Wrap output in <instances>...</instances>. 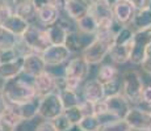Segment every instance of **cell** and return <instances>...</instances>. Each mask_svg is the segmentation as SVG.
Returning a JSON list of instances; mask_svg holds the SVG:
<instances>
[{
    "label": "cell",
    "mask_w": 151,
    "mask_h": 131,
    "mask_svg": "<svg viewBox=\"0 0 151 131\" xmlns=\"http://www.w3.org/2000/svg\"><path fill=\"white\" fill-rule=\"evenodd\" d=\"M13 14V7L7 3V0H0V25L4 24L5 20H8Z\"/></svg>",
    "instance_id": "cell-35"
},
{
    "label": "cell",
    "mask_w": 151,
    "mask_h": 131,
    "mask_svg": "<svg viewBox=\"0 0 151 131\" xmlns=\"http://www.w3.org/2000/svg\"><path fill=\"white\" fill-rule=\"evenodd\" d=\"M89 63L80 55L78 58H74L68 62V64L65 68V81H66V88L65 91H75L78 92V88L80 84L88 77L89 74Z\"/></svg>",
    "instance_id": "cell-3"
},
{
    "label": "cell",
    "mask_w": 151,
    "mask_h": 131,
    "mask_svg": "<svg viewBox=\"0 0 151 131\" xmlns=\"http://www.w3.org/2000/svg\"><path fill=\"white\" fill-rule=\"evenodd\" d=\"M40 102H41V97H34L33 100L28 101L25 104L19 105V110L20 114L24 121H32L33 118H36L38 115V110H40Z\"/></svg>",
    "instance_id": "cell-23"
},
{
    "label": "cell",
    "mask_w": 151,
    "mask_h": 131,
    "mask_svg": "<svg viewBox=\"0 0 151 131\" xmlns=\"http://www.w3.org/2000/svg\"><path fill=\"white\" fill-rule=\"evenodd\" d=\"M97 131H133L125 119H118V121L110 122V123L101 125Z\"/></svg>",
    "instance_id": "cell-33"
},
{
    "label": "cell",
    "mask_w": 151,
    "mask_h": 131,
    "mask_svg": "<svg viewBox=\"0 0 151 131\" xmlns=\"http://www.w3.org/2000/svg\"><path fill=\"white\" fill-rule=\"evenodd\" d=\"M121 81H122V94L130 101V104L141 102L142 93L146 87L141 74L135 69H126L121 74Z\"/></svg>",
    "instance_id": "cell-4"
},
{
    "label": "cell",
    "mask_w": 151,
    "mask_h": 131,
    "mask_svg": "<svg viewBox=\"0 0 151 131\" xmlns=\"http://www.w3.org/2000/svg\"><path fill=\"white\" fill-rule=\"evenodd\" d=\"M59 96H60V98H62L63 105H65V109L66 107H70V106L79 105L83 101L79 98V94L75 91H67V89H66V91L59 92Z\"/></svg>",
    "instance_id": "cell-31"
},
{
    "label": "cell",
    "mask_w": 151,
    "mask_h": 131,
    "mask_svg": "<svg viewBox=\"0 0 151 131\" xmlns=\"http://www.w3.org/2000/svg\"><path fill=\"white\" fill-rule=\"evenodd\" d=\"M133 50V41L125 45H114L109 52V57L116 64H125L130 62V55Z\"/></svg>",
    "instance_id": "cell-20"
},
{
    "label": "cell",
    "mask_w": 151,
    "mask_h": 131,
    "mask_svg": "<svg viewBox=\"0 0 151 131\" xmlns=\"http://www.w3.org/2000/svg\"><path fill=\"white\" fill-rule=\"evenodd\" d=\"M151 43V28L145 30H135L133 38V50L130 55V62L134 66H141L145 60L146 50Z\"/></svg>",
    "instance_id": "cell-6"
},
{
    "label": "cell",
    "mask_w": 151,
    "mask_h": 131,
    "mask_svg": "<svg viewBox=\"0 0 151 131\" xmlns=\"http://www.w3.org/2000/svg\"><path fill=\"white\" fill-rule=\"evenodd\" d=\"M126 1H129L130 4H132L133 7L135 8V11H141V9H145V8H147L150 0H126Z\"/></svg>",
    "instance_id": "cell-42"
},
{
    "label": "cell",
    "mask_w": 151,
    "mask_h": 131,
    "mask_svg": "<svg viewBox=\"0 0 151 131\" xmlns=\"http://www.w3.org/2000/svg\"><path fill=\"white\" fill-rule=\"evenodd\" d=\"M125 121L133 131H151V113L149 109L132 106Z\"/></svg>",
    "instance_id": "cell-8"
},
{
    "label": "cell",
    "mask_w": 151,
    "mask_h": 131,
    "mask_svg": "<svg viewBox=\"0 0 151 131\" xmlns=\"http://www.w3.org/2000/svg\"><path fill=\"white\" fill-rule=\"evenodd\" d=\"M135 12H137L135 8L126 0H121L120 3H117L113 7V14H114L116 21H118L122 25L132 22Z\"/></svg>",
    "instance_id": "cell-17"
},
{
    "label": "cell",
    "mask_w": 151,
    "mask_h": 131,
    "mask_svg": "<svg viewBox=\"0 0 151 131\" xmlns=\"http://www.w3.org/2000/svg\"><path fill=\"white\" fill-rule=\"evenodd\" d=\"M114 38L116 33L113 30L95 34L92 41L82 51V57L89 63V66L100 64L114 46Z\"/></svg>",
    "instance_id": "cell-2"
},
{
    "label": "cell",
    "mask_w": 151,
    "mask_h": 131,
    "mask_svg": "<svg viewBox=\"0 0 151 131\" xmlns=\"http://www.w3.org/2000/svg\"><path fill=\"white\" fill-rule=\"evenodd\" d=\"M46 63L43 60L42 55L38 52H32L24 57V68H22V74L28 75V76H37V75L42 74L46 71Z\"/></svg>",
    "instance_id": "cell-13"
},
{
    "label": "cell",
    "mask_w": 151,
    "mask_h": 131,
    "mask_svg": "<svg viewBox=\"0 0 151 131\" xmlns=\"http://www.w3.org/2000/svg\"><path fill=\"white\" fill-rule=\"evenodd\" d=\"M51 122H53V125L55 126V129H57L58 131H67L70 127L72 126V123L68 121L65 114L59 115V117L55 118L54 121H51Z\"/></svg>",
    "instance_id": "cell-36"
},
{
    "label": "cell",
    "mask_w": 151,
    "mask_h": 131,
    "mask_svg": "<svg viewBox=\"0 0 151 131\" xmlns=\"http://www.w3.org/2000/svg\"><path fill=\"white\" fill-rule=\"evenodd\" d=\"M21 38L24 39V42L32 49V51L38 52V54H42L49 46H51L50 41H49V37H47V33H46L45 29L37 28V26H34L32 24L29 26L28 31L21 37Z\"/></svg>",
    "instance_id": "cell-7"
},
{
    "label": "cell",
    "mask_w": 151,
    "mask_h": 131,
    "mask_svg": "<svg viewBox=\"0 0 151 131\" xmlns=\"http://www.w3.org/2000/svg\"><path fill=\"white\" fill-rule=\"evenodd\" d=\"M104 1H105L106 4L109 5V7H112V8H113V7H114L116 4H117V3H120L121 0H104Z\"/></svg>",
    "instance_id": "cell-46"
},
{
    "label": "cell",
    "mask_w": 151,
    "mask_h": 131,
    "mask_svg": "<svg viewBox=\"0 0 151 131\" xmlns=\"http://www.w3.org/2000/svg\"><path fill=\"white\" fill-rule=\"evenodd\" d=\"M116 77H118L117 67L110 64V63H106V64H103L100 68H99L96 79L101 84H105V83H108V81L113 80V79H116Z\"/></svg>",
    "instance_id": "cell-27"
},
{
    "label": "cell",
    "mask_w": 151,
    "mask_h": 131,
    "mask_svg": "<svg viewBox=\"0 0 151 131\" xmlns=\"http://www.w3.org/2000/svg\"><path fill=\"white\" fill-rule=\"evenodd\" d=\"M65 113V105L62 102L59 93H49L41 97L38 115L43 121H54Z\"/></svg>",
    "instance_id": "cell-5"
},
{
    "label": "cell",
    "mask_w": 151,
    "mask_h": 131,
    "mask_svg": "<svg viewBox=\"0 0 151 131\" xmlns=\"http://www.w3.org/2000/svg\"><path fill=\"white\" fill-rule=\"evenodd\" d=\"M149 110H150V113H151V107H149Z\"/></svg>",
    "instance_id": "cell-49"
},
{
    "label": "cell",
    "mask_w": 151,
    "mask_h": 131,
    "mask_svg": "<svg viewBox=\"0 0 151 131\" xmlns=\"http://www.w3.org/2000/svg\"><path fill=\"white\" fill-rule=\"evenodd\" d=\"M108 113H109V110H108V105H106L105 98L93 104V114L96 115V117L100 118V117H103V115L108 114Z\"/></svg>",
    "instance_id": "cell-37"
},
{
    "label": "cell",
    "mask_w": 151,
    "mask_h": 131,
    "mask_svg": "<svg viewBox=\"0 0 151 131\" xmlns=\"http://www.w3.org/2000/svg\"><path fill=\"white\" fill-rule=\"evenodd\" d=\"M34 131H58V130L55 129V126L51 121H42L41 123L37 125Z\"/></svg>",
    "instance_id": "cell-41"
},
{
    "label": "cell",
    "mask_w": 151,
    "mask_h": 131,
    "mask_svg": "<svg viewBox=\"0 0 151 131\" xmlns=\"http://www.w3.org/2000/svg\"><path fill=\"white\" fill-rule=\"evenodd\" d=\"M82 104V102H80ZM75 105V106H70V107H66L65 109V113L63 114L67 117V119L71 122L72 125H79L82 122V119L86 117L84 114L83 109H82V105Z\"/></svg>",
    "instance_id": "cell-29"
},
{
    "label": "cell",
    "mask_w": 151,
    "mask_h": 131,
    "mask_svg": "<svg viewBox=\"0 0 151 131\" xmlns=\"http://www.w3.org/2000/svg\"><path fill=\"white\" fill-rule=\"evenodd\" d=\"M0 131H14V129H12V127L8 126V125L3 123V122H0Z\"/></svg>",
    "instance_id": "cell-45"
},
{
    "label": "cell",
    "mask_w": 151,
    "mask_h": 131,
    "mask_svg": "<svg viewBox=\"0 0 151 131\" xmlns=\"http://www.w3.org/2000/svg\"><path fill=\"white\" fill-rule=\"evenodd\" d=\"M59 17H60V12L54 5H46L40 11H37V19L45 26H50L55 24L59 20Z\"/></svg>",
    "instance_id": "cell-22"
},
{
    "label": "cell",
    "mask_w": 151,
    "mask_h": 131,
    "mask_svg": "<svg viewBox=\"0 0 151 131\" xmlns=\"http://www.w3.org/2000/svg\"><path fill=\"white\" fill-rule=\"evenodd\" d=\"M17 41H19V37H16L8 29H5L3 25H0V50L13 49L14 45L17 43Z\"/></svg>",
    "instance_id": "cell-28"
},
{
    "label": "cell",
    "mask_w": 151,
    "mask_h": 131,
    "mask_svg": "<svg viewBox=\"0 0 151 131\" xmlns=\"http://www.w3.org/2000/svg\"><path fill=\"white\" fill-rule=\"evenodd\" d=\"M20 1H27V0H20Z\"/></svg>",
    "instance_id": "cell-48"
},
{
    "label": "cell",
    "mask_w": 151,
    "mask_h": 131,
    "mask_svg": "<svg viewBox=\"0 0 151 131\" xmlns=\"http://www.w3.org/2000/svg\"><path fill=\"white\" fill-rule=\"evenodd\" d=\"M67 131H83V130L79 127V125H72V126L70 127Z\"/></svg>",
    "instance_id": "cell-47"
},
{
    "label": "cell",
    "mask_w": 151,
    "mask_h": 131,
    "mask_svg": "<svg viewBox=\"0 0 151 131\" xmlns=\"http://www.w3.org/2000/svg\"><path fill=\"white\" fill-rule=\"evenodd\" d=\"M70 26L71 25H70L68 20H65L62 17H59V20L55 24L46 26L45 30L47 33L50 45H65L67 34L70 31H72Z\"/></svg>",
    "instance_id": "cell-9"
},
{
    "label": "cell",
    "mask_w": 151,
    "mask_h": 131,
    "mask_svg": "<svg viewBox=\"0 0 151 131\" xmlns=\"http://www.w3.org/2000/svg\"><path fill=\"white\" fill-rule=\"evenodd\" d=\"M33 87L38 97H43L49 93H54L57 92V76L46 69L42 74L33 77Z\"/></svg>",
    "instance_id": "cell-10"
},
{
    "label": "cell",
    "mask_w": 151,
    "mask_h": 131,
    "mask_svg": "<svg viewBox=\"0 0 151 131\" xmlns=\"http://www.w3.org/2000/svg\"><path fill=\"white\" fill-rule=\"evenodd\" d=\"M22 68H24V58H17L12 62L1 63L0 64V79L5 81L20 76L22 74Z\"/></svg>",
    "instance_id": "cell-18"
},
{
    "label": "cell",
    "mask_w": 151,
    "mask_h": 131,
    "mask_svg": "<svg viewBox=\"0 0 151 131\" xmlns=\"http://www.w3.org/2000/svg\"><path fill=\"white\" fill-rule=\"evenodd\" d=\"M0 122H3V123L8 125V126H11L12 129L16 130V127H19L20 125L24 122L21 114H20L19 105L9 104L5 101V106H4V109H3L1 115H0Z\"/></svg>",
    "instance_id": "cell-16"
},
{
    "label": "cell",
    "mask_w": 151,
    "mask_h": 131,
    "mask_svg": "<svg viewBox=\"0 0 151 131\" xmlns=\"http://www.w3.org/2000/svg\"><path fill=\"white\" fill-rule=\"evenodd\" d=\"M76 26H78V30H79L80 33L86 34V36H95L99 30L97 20L95 19L91 13L86 14L84 17L78 20Z\"/></svg>",
    "instance_id": "cell-25"
},
{
    "label": "cell",
    "mask_w": 151,
    "mask_h": 131,
    "mask_svg": "<svg viewBox=\"0 0 151 131\" xmlns=\"http://www.w3.org/2000/svg\"><path fill=\"white\" fill-rule=\"evenodd\" d=\"M142 69H143L145 74L150 75L151 76V43L149 45L146 50V55H145V60L142 62Z\"/></svg>",
    "instance_id": "cell-39"
},
{
    "label": "cell",
    "mask_w": 151,
    "mask_h": 131,
    "mask_svg": "<svg viewBox=\"0 0 151 131\" xmlns=\"http://www.w3.org/2000/svg\"><path fill=\"white\" fill-rule=\"evenodd\" d=\"M68 0H51V5H54L60 13L66 11V5H67Z\"/></svg>",
    "instance_id": "cell-43"
},
{
    "label": "cell",
    "mask_w": 151,
    "mask_h": 131,
    "mask_svg": "<svg viewBox=\"0 0 151 131\" xmlns=\"http://www.w3.org/2000/svg\"><path fill=\"white\" fill-rule=\"evenodd\" d=\"M17 54L14 52L13 49H5V50H0V64L7 62H12V60L17 59Z\"/></svg>",
    "instance_id": "cell-38"
},
{
    "label": "cell",
    "mask_w": 151,
    "mask_h": 131,
    "mask_svg": "<svg viewBox=\"0 0 151 131\" xmlns=\"http://www.w3.org/2000/svg\"><path fill=\"white\" fill-rule=\"evenodd\" d=\"M105 98L104 94V85L97 80V79H92V80L86 81L83 87V100L87 102L95 104L97 101H101Z\"/></svg>",
    "instance_id": "cell-14"
},
{
    "label": "cell",
    "mask_w": 151,
    "mask_h": 131,
    "mask_svg": "<svg viewBox=\"0 0 151 131\" xmlns=\"http://www.w3.org/2000/svg\"><path fill=\"white\" fill-rule=\"evenodd\" d=\"M134 30H132L127 26H124L117 34H116L114 38V45H125V43L132 42L133 38H134Z\"/></svg>",
    "instance_id": "cell-34"
},
{
    "label": "cell",
    "mask_w": 151,
    "mask_h": 131,
    "mask_svg": "<svg viewBox=\"0 0 151 131\" xmlns=\"http://www.w3.org/2000/svg\"><path fill=\"white\" fill-rule=\"evenodd\" d=\"M32 1H33L37 11H40L41 8L46 7V5H51V0H32Z\"/></svg>",
    "instance_id": "cell-44"
},
{
    "label": "cell",
    "mask_w": 151,
    "mask_h": 131,
    "mask_svg": "<svg viewBox=\"0 0 151 131\" xmlns=\"http://www.w3.org/2000/svg\"><path fill=\"white\" fill-rule=\"evenodd\" d=\"M141 102L146 105L147 109H149V107H151V84H150V85H146V87H145L143 93H142Z\"/></svg>",
    "instance_id": "cell-40"
},
{
    "label": "cell",
    "mask_w": 151,
    "mask_h": 131,
    "mask_svg": "<svg viewBox=\"0 0 151 131\" xmlns=\"http://www.w3.org/2000/svg\"><path fill=\"white\" fill-rule=\"evenodd\" d=\"M92 1L93 0H68L65 12L68 19L78 21L79 19L89 13Z\"/></svg>",
    "instance_id": "cell-15"
},
{
    "label": "cell",
    "mask_w": 151,
    "mask_h": 131,
    "mask_svg": "<svg viewBox=\"0 0 151 131\" xmlns=\"http://www.w3.org/2000/svg\"><path fill=\"white\" fill-rule=\"evenodd\" d=\"M13 13H16L17 16L22 17V19L29 22L32 20L37 19V9L32 0H27V1L17 0V3L14 4V8H13Z\"/></svg>",
    "instance_id": "cell-21"
},
{
    "label": "cell",
    "mask_w": 151,
    "mask_h": 131,
    "mask_svg": "<svg viewBox=\"0 0 151 131\" xmlns=\"http://www.w3.org/2000/svg\"><path fill=\"white\" fill-rule=\"evenodd\" d=\"M87 45H88V43H86L82 33H78V31H70V33L67 34V37H66L65 46L68 49L71 54L82 52L84 49L87 47Z\"/></svg>",
    "instance_id": "cell-24"
},
{
    "label": "cell",
    "mask_w": 151,
    "mask_h": 131,
    "mask_svg": "<svg viewBox=\"0 0 151 131\" xmlns=\"http://www.w3.org/2000/svg\"><path fill=\"white\" fill-rule=\"evenodd\" d=\"M100 126H101L100 119L95 114L86 115V117L82 119V122L79 123V127L83 131H97Z\"/></svg>",
    "instance_id": "cell-32"
},
{
    "label": "cell",
    "mask_w": 151,
    "mask_h": 131,
    "mask_svg": "<svg viewBox=\"0 0 151 131\" xmlns=\"http://www.w3.org/2000/svg\"><path fill=\"white\" fill-rule=\"evenodd\" d=\"M41 55L43 60H45L46 66L55 67L67 62L68 58L71 57V52L65 45H51Z\"/></svg>",
    "instance_id": "cell-11"
},
{
    "label": "cell",
    "mask_w": 151,
    "mask_h": 131,
    "mask_svg": "<svg viewBox=\"0 0 151 131\" xmlns=\"http://www.w3.org/2000/svg\"><path fill=\"white\" fill-rule=\"evenodd\" d=\"M3 26H4L5 29H8L11 33H13L16 37L21 38V37L28 31L29 26H30V22L27 21V20H24L22 17L17 16L16 13H13L9 19L5 20Z\"/></svg>",
    "instance_id": "cell-19"
},
{
    "label": "cell",
    "mask_w": 151,
    "mask_h": 131,
    "mask_svg": "<svg viewBox=\"0 0 151 131\" xmlns=\"http://www.w3.org/2000/svg\"><path fill=\"white\" fill-rule=\"evenodd\" d=\"M104 85V94L106 97H113L122 93V81H121V76L113 79V80L108 81V83L103 84Z\"/></svg>",
    "instance_id": "cell-30"
},
{
    "label": "cell",
    "mask_w": 151,
    "mask_h": 131,
    "mask_svg": "<svg viewBox=\"0 0 151 131\" xmlns=\"http://www.w3.org/2000/svg\"><path fill=\"white\" fill-rule=\"evenodd\" d=\"M105 101H106V105H108L109 113L116 115L118 119H125L129 110L132 109L130 101L125 97L122 93L117 96H113V97H106Z\"/></svg>",
    "instance_id": "cell-12"
},
{
    "label": "cell",
    "mask_w": 151,
    "mask_h": 131,
    "mask_svg": "<svg viewBox=\"0 0 151 131\" xmlns=\"http://www.w3.org/2000/svg\"><path fill=\"white\" fill-rule=\"evenodd\" d=\"M0 88H1L4 100L9 104L21 105L37 97L36 89L33 87V77L27 80V79H22L20 75L14 79L3 81V85Z\"/></svg>",
    "instance_id": "cell-1"
},
{
    "label": "cell",
    "mask_w": 151,
    "mask_h": 131,
    "mask_svg": "<svg viewBox=\"0 0 151 131\" xmlns=\"http://www.w3.org/2000/svg\"><path fill=\"white\" fill-rule=\"evenodd\" d=\"M132 24L137 30L150 29L151 28V9L145 8V9L137 11L134 14V17H133Z\"/></svg>",
    "instance_id": "cell-26"
}]
</instances>
